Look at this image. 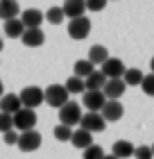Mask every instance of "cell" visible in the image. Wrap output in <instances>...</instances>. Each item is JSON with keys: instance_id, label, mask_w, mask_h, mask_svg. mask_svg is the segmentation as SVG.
Instances as JSON below:
<instances>
[{"instance_id": "obj_35", "label": "cell", "mask_w": 154, "mask_h": 159, "mask_svg": "<svg viewBox=\"0 0 154 159\" xmlns=\"http://www.w3.org/2000/svg\"><path fill=\"white\" fill-rule=\"evenodd\" d=\"M2 48H5V43H2V39H0V50H2Z\"/></svg>"}, {"instance_id": "obj_24", "label": "cell", "mask_w": 154, "mask_h": 159, "mask_svg": "<svg viewBox=\"0 0 154 159\" xmlns=\"http://www.w3.org/2000/svg\"><path fill=\"white\" fill-rule=\"evenodd\" d=\"M64 89H66L68 96H70V93H82V91H86V89H84V80H79V77H75V75L66 80Z\"/></svg>"}, {"instance_id": "obj_18", "label": "cell", "mask_w": 154, "mask_h": 159, "mask_svg": "<svg viewBox=\"0 0 154 159\" xmlns=\"http://www.w3.org/2000/svg\"><path fill=\"white\" fill-rule=\"evenodd\" d=\"M107 84V77L100 73V70H93V73L84 80V89L86 91H102Z\"/></svg>"}, {"instance_id": "obj_8", "label": "cell", "mask_w": 154, "mask_h": 159, "mask_svg": "<svg viewBox=\"0 0 154 159\" xmlns=\"http://www.w3.org/2000/svg\"><path fill=\"white\" fill-rule=\"evenodd\" d=\"M100 73L104 75L107 80H120V77H122V73H125V64L118 59V57H109V59L102 64Z\"/></svg>"}, {"instance_id": "obj_32", "label": "cell", "mask_w": 154, "mask_h": 159, "mask_svg": "<svg viewBox=\"0 0 154 159\" xmlns=\"http://www.w3.org/2000/svg\"><path fill=\"white\" fill-rule=\"evenodd\" d=\"M2 139H5L7 146H16V141H18V132H16V129H11V132L2 134Z\"/></svg>"}, {"instance_id": "obj_13", "label": "cell", "mask_w": 154, "mask_h": 159, "mask_svg": "<svg viewBox=\"0 0 154 159\" xmlns=\"http://www.w3.org/2000/svg\"><path fill=\"white\" fill-rule=\"evenodd\" d=\"M23 107H20V100L18 96H14V93H5L2 98H0V114H7V116H14L16 111H20Z\"/></svg>"}, {"instance_id": "obj_29", "label": "cell", "mask_w": 154, "mask_h": 159, "mask_svg": "<svg viewBox=\"0 0 154 159\" xmlns=\"http://www.w3.org/2000/svg\"><path fill=\"white\" fill-rule=\"evenodd\" d=\"M14 129V123H11V116H7V114H0V132L7 134Z\"/></svg>"}, {"instance_id": "obj_7", "label": "cell", "mask_w": 154, "mask_h": 159, "mask_svg": "<svg viewBox=\"0 0 154 159\" xmlns=\"http://www.w3.org/2000/svg\"><path fill=\"white\" fill-rule=\"evenodd\" d=\"M122 114H125V107L120 105V100H107L104 107L100 109V116H102V120H104V123H116V120H120Z\"/></svg>"}, {"instance_id": "obj_30", "label": "cell", "mask_w": 154, "mask_h": 159, "mask_svg": "<svg viewBox=\"0 0 154 159\" xmlns=\"http://www.w3.org/2000/svg\"><path fill=\"white\" fill-rule=\"evenodd\" d=\"M134 155H136V159H152V148L150 146H136Z\"/></svg>"}, {"instance_id": "obj_16", "label": "cell", "mask_w": 154, "mask_h": 159, "mask_svg": "<svg viewBox=\"0 0 154 159\" xmlns=\"http://www.w3.org/2000/svg\"><path fill=\"white\" fill-rule=\"evenodd\" d=\"M61 11H64V16H68L70 20L73 18H79V16H84V2L82 0H66L64 7H61Z\"/></svg>"}, {"instance_id": "obj_10", "label": "cell", "mask_w": 154, "mask_h": 159, "mask_svg": "<svg viewBox=\"0 0 154 159\" xmlns=\"http://www.w3.org/2000/svg\"><path fill=\"white\" fill-rule=\"evenodd\" d=\"M20 25L25 27V30H36V27H41V23L46 18H43V11L41 9H25L20 14Z\"/></svg>"}, {"instance_id": "obj_22", "label": "cell", "mask_w": 154, "mask_h": 159, "mask_svg": "<svg viewBox=\"0 0 154 159\" xmlns=\"http://www.w3.org/2000/svg\"><path fill=\"white\" fill-rule=\"evenodd\" d=\"M122 82L125 86H136V84H141V80H143V70H138V68H125V73H122Z\"/></svg>"}, {"instance_id": "obj_14", "label": "cell", "mask_w": 154, "mask_h": 159, "mask_svg": "<svg viewBox=\"0 0 154 159\" xmlns=\"http://www.w3.org/2000/svg\"><path fill=\"white\" fill-rule=\"evenodd\" d=\"M20 41H23L27 48H39V46H43V41H46V34H43L41 27H36V30H25Z\"/></svg>"}, {"instance_id": "obj_25", "label": "cell", "mask_w": 154, "mask_h": 159, "mask_svg": "<svg viewBox=\"0 0 154 159\" xmlns=\"http://www.w3.org/2000/svg\"><path fill=\"white\" fill-rule=\"evenodd\" d=\"M43 18H48V23H52V25H59L61 20H64V11H61V7H50L48 14H43Z\"/></svg>"}, {"instance_id": "obj_21", "label": "cell", "mask_w": 154, "mask_h": 159, "mask_svg": "<svg viewBox=\"0 0 154 159\" xmlns=\"http://www.w3.org/2000/svg\"><path fill=\"white\" fill-rule=\"evenodd\" d=\"M23 32H25V27L20 25L18 18H11V20H7V23H5V34L9 39H20V37H23Z\"/></svg>"}, {"instance_id": "obj_26", "label": "cell", "mask_w": 154, "mask_h": 159, "mask_svg": "<svg viewBox=\"0 0 154 159\" xmlns=\"http://www.w3.org/2000/svg\"><path fill=\"white\" fill-rule=\"evenodd\" d=\"M102 157H104V150L100 146H89L84 150V159H102Z\"/></svg>"}, {"instance_id": "obj_20", "label": "cell", "mask_w": 154, "mask_h": 159, "mask_svg": "<svg viewBox=\"0 0 154 159\" xmlns=\"http://www.w3.org/2000/svg\"><path fill=\"white\" fill-rule=\"evenodd\" d=\"M109 59V50L104 48V46H91V50H89V59L86 61H91L93 66H102V64H104Z\"/></svg>"}, {"instance_id": "obj_11", "label": "cell", "mask_w": 154, "mask_h": 159, "mask_svg": "<svg viewBox=\"0 0 154 159\" xmlns=\"http://www.w3.org/2000/svg\"><path fill=\"white\" fill-rule=\"evenodd\" d=\"M104 96L102 91H86L84 93V107L89 109V114H100V109L104 107Z\"/></svg>"}, {"instance_id": "obj_31", "label": "cell", "mask_w": 154, "mask_h": 159, "mask_svg": "<svg viewBox=\"0 0 154 159\" xmlns=\"http://www.w3.org/2000/svg\"><path fill=\"white\" fill-rule=\"evenodd\" d=\"M107 7V0H89V2H84V9H91V11H100Z\"/></svg>"}, {"instance_id": "obj_33", "label": "cell", "mask_w": 154, "mask_h": 159, "mask_svg": "<svg viewBox=\"0 0 154 159\" xmlns=\"http://www.w3.org/2000/svg\"><path fill=\"white\" fill-rule=\"evenodd\" d=\"M2 91H5V86H2V80H0V98H2Z\"/></svg>"}, {"instance_id": "obj_1", "label": "cell", "mask_w": 154, "mask_h": 159, "mask_svg": "<svg viewBox=\"0 0 154 159\" xmlns=\"http://www.w3.org/2000/svg\"><path fill=\"white\" fill-rule=\"evenodd\" d=\"M79 118H82V107L77 102H73V100H68L59 109V125H64V127L73 129V125H79Z\"/></svg>"}, {"instance_id": "obj_34", "label": "cell", "mask_w": 154, "mask_h": 159, "mask_svg": "<svg viewBox=\"0 0 154 159\" xmlns=\"http://www.w3.org/2000/svg\"><path fill=\"white\" fill-rule=\"evenodd\" d=\"M102 159H116L113 155H104V157H102Z\"/></svg>"}, {"instance_id": "obj_28", "label": "cell", "mask_w": 154, "mask_h": 159, "mask_svg": "<svg viewBox=\"0 0 154 159\" xmlns=\"http://www.w3.org/2000/svg\"><path fill=\"white\" fill-rule=\"evenodd\" d=\"M141 86H143V91L147 93V96H154V75H143V80H141Z\"/></svg>"}, {"instance_id": "obj_23", "label": "cell", "mask_w": 154, "mask_h": 159, "mask_svg": "<svg viewBox=\"0 0 154 159\" xmlns=\"http://www.w3.org/2000/svg\"><path fill=\"white\" fill-rule=\"evenodd\" d=\"M73 70H75V77L86 80V77L95 70V66H93L91 61H86V59H79V61H75V68H73Z\"/></svg>"}, {"instance_id": "obj_15", "label": "cell", "mask_w": 154, "mask_h": 159, "mask_svg": "<svg viewBox=\"0 0 154 159\" xmlns=\"http://www.w3.org/2000/svg\"><path fill=\"white\" fill-rule=\"evenodd\" d=\"M18 14H20V7L16 0H0V18H5V23L11 18H18Z\"/></svg>"}, {"instance_id": "obj_12", "label": "cell", "mask_w": 154, "mask_h": 159, "mask_svg": "<svg viewBox=\"0 0 154 159\" xmlns=\"http://www.w3.org/2000/svg\"><path fill=\"white\" fill-rule=\"evenodd\" d=\"M125 89L127 86H125L122 80H107L104 89H102V96H104V100H120Z\"/></svg>"}, {"instance_id": "obj_3", "label": "cell", "mask_w": 154, "mask_h": 159, "mask_svg": "<svg viewBox=\"0 0 154 159\" xmlns=\"http://www.w3.org/2000/svg\"><path fill=\"white\" fill-rule=\"evenodd\" d=\"M18 100H20V107H23V109L34 111V107L43 105V89H39V86H25V89L20 91Z\"/></svg>"}, {"instance_id": "obj_5", "label": "cell", "mask_w": 154, "mask_h": 159, "mask_svg": "<svg viewBox=\"0 0 154 159\" xmlns=\"http://www.w3.org/2000/svg\"><path fill=\"white\" fill-rule=\"evenodd\" d=\"M41 134L36 132V129H30V132H20L18 134V141H16V146L23 150V152H34V150H39L41 148Z\"/></svg>"}, {"instance_id": "obj_9", "label": "cell", "mask_w": 154, "mask_h": 159, "mask_svg": "<svg viewBox=\"0 0 154 159\" xmlns=\"http://www.w3.org/2000/svg\"><path fill=\"white\" fill-rule=\"evenodd\" d=\"M79 125H82L79 129H84V132H89V134L107 129V123L102 120V116H100V114H84V116L79 118Z\"/></svg>"}, {"instance_id": "obj_17", "label": "cell", "mask_w": 154, "mask_h": 159, "mask_svg": "<svg viewBox=\"0 0 154 159\" xmlns=\"http://www.w3.org/2000/svg\"><path fill=\"white\" fill-rule=\"evenodd\" d=\"M70 143L79 150H86L89 146H93V134L84 132V129H75V132L70 134Z\"/></svg>"}, {"instance_id": "obj_2", "label": "cell", "mask_w": 154, "mask_h": 159, "mask_svg": "<svg viewBox=\"0 0 154 159\" xmlns=\"http://www.w3.org/2000/svg\"><path fill=\"white\" fill-rule=\"evenodd\" d=\"M43 102H48L50 107L61 109V107L68 102V93H66L64 84H50L48 89L43 91Z\"/></svg>"}, {"instance_id": "obj_27", "label": "cell", "mask_w": 154, "mask_h": 159, "mask_svg": "<svg viewBox=\"0 0 154 159\" xmlns=\"http://www.w3.org/2000/svg\"><path fill=\"white\" fill-rule=\"evenodd\" d=\"M70 134H73L70 127H64V125H57L55 127V139L57 141H70Z\"/></svg>"}, {"instance_id": "obj_6", "label": "cell", "mask_w": 154, "mask_h": 159, "mask_svg": "<svg viewBox=\"0 0 154 159\" xmlns=\"http://www.w3.org/2000/svg\"><path fill=\"white\" fill-rule=\"evenodd\" d=\"M68 34L75 41H82L86 39L91 34V20L86 18V16H79V18H73L70 23H68Z\"/></svg>"}, {"instance_id": "obj_19", "label": "cell", "mask_w": 154, "mask_h": 159, "mask_svg": "<svg viewBox=\"0 0 154 159\" xmlns=\"http://www.w3.org/2000/svg\"><path fill=\"white\" fill-rule=\"evenodd\" d=\"M116 159H127V157H134V143H129V141H116L113 143V152H111Z\"/></svg>"}, {"instance_id": "obj_4", "label": "cell", "mask_w": 154, "mask_h": 159, "mask_svg": "<svg viewBox=\"0 0 154 159\" xmlns=\"http://www.w3.org/2000/svg\"><path fill=\"white\" fill-rule=\"evenodd\" d=\"M14 129H20V132H30V129L36 127V111L32 109H20L11 116Z\"/></svg>"}]
</instances>
